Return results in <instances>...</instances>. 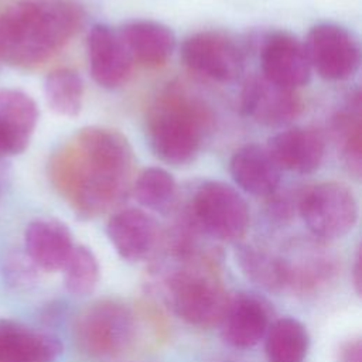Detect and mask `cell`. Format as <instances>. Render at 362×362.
<instances>
[{"instance_id": "1", "label": "cell", "mask_w": 362, "mask_h": 362, "mask_svg": "<svg viewBox=\"0 0 362 362\" xmlns=\"http://www.w3.org/2000/svg\"><path fill=\"white\" fill-rule=\"evenodd\" d=\"M133 150L115 129L90 126L76 132L51 157L48 175L81 219L96 218L129 192Z\"/></svg>"}, {"instance_id": "2", "label": "cell", "mask_w": 362, "mask_h": 362, "mask_svg": "<svg viewBox=\"0 0 362 362\" xmlns=\"http://www.w3.org/2000/svg\"><path fill=\"white\" fill-rule=\"evenodd\" d=\"M85 21L74 0H10L0 7V59L38 68L62 51Z\"/></svg>"}, {"instance_id": "3", "label": "cell", "mask_w": 362, "mask_h": 362, "mask_svg": "<svg viewBox=\"0 0 362 362\" xmlns=\"http://www.w3.org/2000/svg\"><path fill=\"white\" fill-rule=\"evenodd\" d=\"M209 126L206 107L185 90L171 86L148 109L147 141L158 160L181 167L197 158Z\"/></svg>"}, {"instance_id": "4", "label": "cell", "mask_w": 362, "mask_h": 362, "mask_svg": "<svg viewBox=\"0 0 362 362\" xmlns=\"http://www.w3.org/2000/svg\"><path fill=\"white\" fill-rule=\"evenodd\" d=\"M164 279V297L182 321L199 328L218 325L229 296L212 257L198 253L177 260Z\"/></svg>"}, {"instance_id": "5", "label": "cell", "mask_w": 362, "mask_h": 362, "mask_svg": "<svg viewBox=\"0 0 362 362\" xmlns=\"http://www.w3.org/2000/svg\"><path fill=\"white\" fill-rule=\"evenodd\" d=\"M185 214L201 233L222 242L240 240L250 223L245 198L222 181L202 182L195 189Z\"/></svg>"}, {"instance_id": "6", "label": "cell", "mask_w": 362, "mask_h": 362, "mask_svg": "<svg viewBox=\"0 0 362 362\" xmlns=\"http://www.w3.org/2000/svg\"><path fill=\"white\" fill-rule=\"evenodd\" d=\"M136 325L132 311L115 300H102L83 310L75 322V338L93 358H113L130 348Z\"/></svg>"}, {"instance_id": "7", "label": "cell", "mask_w": 362, "mask_h": 362, "mask_svg": "<svg viewBox=\"0 0 362 362\" xmlns=\"http://www.w3.org/2000/svg\"><path fill=\"white\" fill-rule=\"evenodd\" d=\"M297 212L317 239L334 240L355 226L358 201L348 185L325 181L300 192Z\"/></svg>"}, {"instance_id": "8", "label": "cell", "mask_w": 362, "mask_h": 362, "mask_svg": "<svg viewBox=\"0 0 362 362\" xmlns=\"http://www.w3.org/2000/svg\"><path fill=\"white\" fill-rule=\"evenodd\" d=\"M304 48L311 69L325 81H346L359 69V42L342 25L332 23L314 25L308 31Z\"/></svg>"}, {"instance_id": "9", "label": "cell", "mask_w": 362, "mask_h": 362, "mask_svg": "<svg viewBox=\"0 0 362 362\" xmlns=\"http://www.w3.org/2000/svg\"><path fill=\"white\" fill-rule=\"evenodd\" d=\"M185 66L215 82H233L245 68L239 45L221 31H199L187 37L181 45Z\"/></svg>"}, {"instance_id": "10", "label": "cell", "mask_w": 362, "mask_h": 362, "mask_svg": "<svg viewBox=\"0 0 362 362\" xmlns=\"http://www.w3.org/2000/svg\"><path fill=\"white\" fill-rule=\"evenodd\" d=\"M240 109L259 124L281 127L301 113L303 102L294 89L276 85L260 75L246 81L240 93Z\"/></svg>"}, {"instance_id": "11", "label": "cell", "mask_w": 362, "mask_h": 362, "mask_svg": "<svg viewBox=\"0 0 362 362\" xmlns=\"http://www.w3.org/2000/svg\"><path fill=\"white\" fill-rule=\"evenodd\" d=\"M270 315V304L262 296L246 291L229 296L218 324L221 325V337L233 348H253L264 338L272 324Z\"/></svg>"}, {"instance_id": "12", "label": "cell", "mask_w": 362, "mask_h": 362, "mask_svg": "<svg viewBox=\"0 0 362 362\" xmlns=\"http://www.w3.org/2000/svg\"><path fill=\"white\" fill-rule=\"evenodd\" d=\"M260 64L266 79L288 89L296 90L307 85L311 76L304 44L284 31L266 37L260 51Z\"/></svg>"}, {"instance_id": "13", "label": "cell", "mask_w": 362, "mask_h": 362, "mask_svg": "<svg viewBox=\"0 0 362 362\" xmlns=\"http://www.w3.org/2000/svg\"><path fill=\"white\" fill-rule=\"evenodd\" d=\"M106 235L117 255L132 263L147 259L160 242L157 222L139 208L115 212L106 223Z\"/></svg>"}, {"instance_id": "14", "label": "cell", "mask_w": 362, "mask_h": 362, "mask_svg": "<svg viewBox=\"0 0 362 362\" xmlns=\"http://www.w3.org/2000/svg\"><path fill=\"white\" fill-rule=\"evenodd\" d=\"M86 51L90 75L99 86L116 89L127 82L133 62L117 31L105 24L93 25L88 34Z\"/></svg>"}, {"instance_id": "15", "label": "cell", "mask_w": 362, "mask_h": 362, "mask_svg": "<svg viewBox=\"0 0 362 362\" xmlns=\"http://www.w3.org/2000/svg\"><path fill=\"white\" fill-rule=\"evenodd\" d=\"M267 150L280 170L311 174L320 168L325 156L322 134L310 127H291L274 134Z\"/></svg>"}, {"instance_id": "16", "label": "cell", "mask_w": 362, "mask_h": 362, "mask_svg": "<svg viewBox=\"0 0 362 362\" xmlns=\"http://www.w3.org/2000/svg\"><path fill=\"white\" fill-rule=\"evenodd\" d=\"M74 247L69 228L58 219L38 218L25 228V255L37 269L44 272L62 270Z\"/></svg>"}, {"instance_id": "17", "label": "cell", "mask_w": 362, "mask_h": 362, "mask_svg": "<svg viewBox=\"0 0 362 362\" xmlns=\"http://www.w3.org/2000/svg\"><path fill=\"white\" fill-rule=\"evenodd\" d=\"M61 354L58 337L10 318L0 320V362H55Z\"/></svg>"}, {"instance_id": "18", "label": "cell", "mask_w": 362, "mask_h": 362, "mask_svg": "<svg viewBox=\"0 0 362 362\" xmlns=\"http://www.w3.org/2000/svg\"><path fill=\"white\" fill-rule=\"evenodd\" d=\"M117 35L132 62L146 68L164 65L175 48L171 28L151 20L127 21L119 28Z\"/></svg>"}, {"instance_id": "19", "label": "cell", "mask_w": 362, "mask_h": 362, "mask_svg": "<svg viewBox=\"0 0 362 362\" xmlns=\"http://www.w3.org/2000/svg\"><path fill=\"white\" fill-rule=\"evenodd\" d=\"M229 171L236 185L255 197H270L280 185L281 170L267 147L256 143L245 144L232 154Z\"/></svg>"}, {"instance_id": "20", "label": "cell", "mask_w": 362, "mask_h": 362, "mask_svg": "<svg viewBox=\"0 0 362 362\" xmlns=\"http://www.w3.org/2000/svg\"><path fill=\"white\" fill-rule=\"evenodd\" d=\"M236 262L242 273L260 288L269 293H280L287 288V270L283 256L262 246L239 245Z\"/></svg>"}, {"instance_id": "21", "label": "cell", "mask_w": 362, "mask_h": 362, "mask_svg": "<svg viewBox=\"0 0 362 362\" xmlns=\"http://www.w3.org/2000/svg\"><path fill=\"white\" fill-rule=\"evenodd\" d=\"M334 137L344 164L355 175L362 168V124H361V95L356 90L332 120Z\"/></svg>"}, {"instance_id": "22", "label": "cell", "mask_w": 362, "mask_h": 362, "mask_svg": "<svg viewBox=\"0 0 362 362\" xmlns=\"http://www.w3.org/2000/svg\"><path fill=\"white\" fill-rule=\"evenodd\" d=\"M308 348V331L301 321L293 317L273 321L264 335V352L269 362H303Z\"/></svg>"}, {"instance_id": "23", "label": "cell", "mask_w": 362, "mask_h": 362, "mask_svg": "<svg viewBox=\"0 0 362 362\" xmlns=\"http://www.w3.org/2000/svg\"><path fill=\"white\" fill-rule=\"evenodd\" d=\"M284 262L287 270V288L300 294L318 291L325 287L337 273L334 259L320 250H307L294 256V259L284 257Z\"/></svg>"}, {"instance_id": "24", "label": "cell", "mask_w": 362, "mask_h": 362, "mask_svg": "<svg viewBox=\"0 0 362 362\" xmlns=\"http://www.w3.org/2000/svg\"><path fill=\"white\" fill-rule=\"evenodd\" d=\"M83 92L81 75L71 68H58L49 72L44 82L47 105L59 116H78L83 105Z\"/></svg>"}, {"instance_id": "25", "label": "cell", "mask_w": 362, "mask_h": 362, "mask_svg": "<svg viewBox=\"0 0 362 362\" xmlns=\"http://www.w3.org/2000/svg\"><path fill=\"white\" fill-rule=\"evenodd\" d=\"M40 119L35 100L14 88H0V123L27 146Z\"/></svg>"}, {"instance_id": "26", "label": "cell", "mask_w": 362, "mask_h": 362, "mask_svg": "<svg viewBox=\"0 0 362 362\" xmlns=\"http://www.w3.org/2000/svg\"><path fill=\"white\" fill-rule=\"evenodd\" d=\"M133 192L140 205L160 214H168L177 205V182L167 170L160 167L143 170L134 181Z\"/></svg>"}, {"instance_id": "27", "label": "cell", "mask_w": 362, "mask_h": 362, "mask_svg": "<svg viewBox=\"0 0 362 362\" xmlns=\"http://www.w3.org/2000/svg\"><path fill=\"white\" fill-rule=\"evenodd\" d=\"M62 270L65 288L74 296H88L98 286L100 276L98 259L83 245H75Z\"/></svg>"}, {"instance_id": "28", "label": "cell", "mask_w": 362, "mask_h": 362, "mask_svg": "<svg viewBox=\"0 0 362 362\" xmlns=\"http://www.w3.org/2000/svg\"><path fill=\"white\" fill-rule=\"evenodd\" d=\"M35 264L27 257V255L13 256L6 264L7 280L16 287L28 286L30 283H33L35 277Z\"/></svg>"}, {"instance_id": "29", "label": "cell", "mask_w": 362, "mask_h": 362, "mask_svg": "<svg viewBox=\"0 0 362 362\" xmlns=\"http://www.w3.org/2000/svg\"><path fill=\"white\" fill-rule=\"evenodd\" d=\"M28 146L23 143L17 136H14L7 127L0 123V160L6 157H13L25 151Z\"/></svg>"}, {"instance_id": "30", "label": "cell", "mask_w": 362, "mask_h": 362, "mask_svg": "<svg viewBox=\"0 0 362 362\" xmlns=\"http://www.w3.org/2000/svg\"><path fill=\"white\" fill-rule=\"evenodd\" d=\"M339 362H362V342L359 338L346 339L338 351Z\"/></svg>"}, {"instance_id": "31", "label": "cell", "mask_w": 362, "mask_h": 362, "mask_svg": "<svg viewBox=\"0 0 362 362\" xmlns=\"http://www.w3.org/2000/svg\"><path fill=\"white\" fill-rule=\"evenodd\" d=\"M361 250L358 249L355 252V257H354V264H352V283H354V288L355 293L358 296H361V287H362V272H361Z\"/></svg>"}]
</instances>
